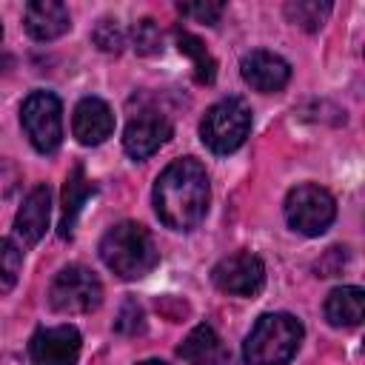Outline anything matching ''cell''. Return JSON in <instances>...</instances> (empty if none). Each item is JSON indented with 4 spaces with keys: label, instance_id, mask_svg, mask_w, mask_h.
<instances>
[{
    "label": "cell",
    "instance_id": "25",
    "mask_svg": "<svg viewBox=\"0 0 365 365\" xmlns=\"http://www.w3.org/2000/svg\"><path fill=\"white\" fill-rule=\"evenodd\" d=\"M140 365H165V362H160V359H145V362H140Z\"/></svg>",
    "mask_w": 365,
    "mask_h": 365
},
{
    "label": "cell",
    "instance_id": "9",
    "mask_svg": "<svg viewBox=\"0 0 365 365\" xmlns=\"http://www.w3.org/2000/svg\"><path fill=\"white\" fill-rule=\"evenodd\" d=\"M80 345L83 339L74 325L40 328L29 339V362L31 365H77Z\"/></svg>",
    "mask_w": 365,
    "mask_h": 365
},
{
    "label": "cell",
    "instance_id": "20",
    "mask_svg": "<svg viewBox=\"0 0 365 365\" xmlns=\"http://www.w3.org/2000/svg\"><path fill=\"white\" fill-rule=\"evenodd\" d=\"M20 268H23L20 248L11 240H3L0 237V294H6V291L14 288V282L20 277Z\"/></svg>",
    "mask_w": 365,
    "mask_h": 365
},
{
    "label": "cell",
    "instance_id": "5",
    "mask_svg": "<svg viewBox=\"0 0 365 365\" xmlns=\"http://www.w3.org/2000/svg\"><path fill=\"white\" fill-rule=\"evenodd\" d=\"M48 302L57 314H88L103 302V282L86 265H66L48 288Z\"/></svg>",
    "mask_w": 365,
    "mask_h": 365
},
{
    "label": "cell",
    "instance_id": "21",
    "mask_svg": "<svg viewBox=\"0 0 365 365\" xmlns=\"http://www.w3.org/2000/svg\"><path fill=\"white\" fill-rule=\"evenodd\" d=\"M131 37H134V48L140 54H157V51H163V31H160V26L151 17L140 20L134 26Z\"/></svg>",
    "mask_w": 365,
    "mask_h": 365
},
{
    "label": "cell",
    "instance_id": "12",
    "mask_svg": "<svg viewBox=\"0 0 365 365\" xmlns=\"http://www.w3.org/2000/svg\"><path fill=\"white\" fill-rule=\"evenodd\" d=\"M71 131L83 145H100L114 131V114L100 97H83L71 117Z\"/></svg>",
    "mask_w": 365,
    "mask_h": 365
},
{
    "label": "cell",
    "instance_id": "26",
    "mask_svg": "<svg viewBox=\"0 0 365 365\" xmlns=\"http://www.w3.org/2000/svg\"><path fill=\"white\" fill-rule=\"evenodd\" d=\"M0 40H3V26H0Z\"/></svg>",
    "mask_w": 365,
    "mask_h": 365
},
{
    "label": "cell",
    "instance_id": "17",
    "mask_svg": "<svg viewBox=\"0 0 365 365\" xmlns=\"http://www.w3.org/2000/svg\"><path fill=\"white\" fill-rule=\"evenodd\" d=\"M94 194V182L86 177L83 165H74V171L68 174L66 185H63V217H60V237H71L74 231V222H77V214L83 208V202Z\"/></svg>",
    "mask_w": 365,
    "mask_h": 365
},
{
    "label": "cell",
    "instance_id": "24",
    "mask_svg": "<svg viewBox=\"0 0 365 365\" xmlns=\"http://www.w3.org/2000/svg\"><path fill=\"white\" fill-rule=\"evenodd\" d=\"M143 325H145L143 322V308L137 305V299H125L120 314H117V319H114V328L120 334H140Z\"/></svg>",
    "mask_w": 365,
    "mask_h": 365
},
{
    "label": "cell",
    "instance_id": "19",
    "mask_svg": "<svg viewBox=\"0 0 365 365\" xmlns=\"http://www.w3.org/2000/svg\"><path fill=\"white\" fill-rule=\"evenodd\" d=\"M285 14L294 26H299L305 31H317L331 14V3H325V0L322 3L319 0H291L285 6Z\"/></svg>",
    "mask_w": 365,
    "mask_h": 365
},
{
    "label": "cell",
    "instance_id": "16",
    "mask_svg": "<svg viewBox=\"0 0 365 365\" xmlns=\"http://www.w3.org/2000/svg\"><path fill=\"white\" fill-rule=\"evenodd\" d=\"M365 314V291L356 285L334 288L325 299V319L334 328H354L362 322Z\"/></svg>",
    "mask_w": 365,
    "mask_h": 365
},
{
    "label": "cell",
    "instance_id": "14",
    "mask_svg": "<svg viewBox=\"0 0 365 365\" xmlns=\"http://www.w3.org/2000/svg\"><path fill=\"white\" fill-rule=\"evenodd\" d=\"M177 354L191 362V365H234L231 351L225 348V342L220 339V334L211 325H197L182 345L177 348Z\"/></svg>",
    "mask_w": 365,
    "mask_h": 365
},
{
    "label": "cell",
    "instance_id": "18",
    "mask_svg": "<svg viewBox=\"0 0 365 365\" xmlns=\"http://www.w3.org/2000/svg\"><path fill=\"white\" fill-rule=\"evenodd\" d=\"M177 46H180L182 54L191 57L197 83H214V77H217V60L208 54V48L202 46V40L194 37L191 31H177Z\"/></svg>",
    "mask_w": 365,
    "mask_h": 365
},
{
    "label": "cell",
    "instance_id": "23",
    "mask_svg": "<svg viewBox=\"0 0 365 365\" xmlns=\"http://www.w3.org/2000/svg\"><path fill=\"white\" fill-rule=\"evenodd\" d=\"M180 9V14L182 17H191V20H197V23H205V26H214L217 20H220V14H222V3H180L177 6Z\"/></svg>",
    "mask_w": 365,
    "mask_h": 365
},
{
    "label": "cell",
    "instance_id": "2",
    "mask_svg": "<svg viewBox=\"0 0 365 365\" xmlns=\"http://www.w3.org/2000/svg\"><path fill=\"white\" fill-rule=\"evenodd\" d=\"M157 245L145 225L140 222H120L100 240V259L108 271L123 279H140L157 265Z\"/></svg>",
    "mask_w": 365,
    "mask_h": 365
},
{
    "label": "cell",
    "instance_id": "4",
    "mask_svg": "<svg viewBox=\"0 0 365 365\" xmlns=\"http://www.w3.org/2000/svg\"><path fill=\"white\" fill-rule=\"evenodd\" d=\"M251 131V108L242 97H225L214 103L202 123H200V137L214 154H231L237 151Z\"/></svg>",
    "mask_w": 365,
    "mask_h": 365
},
{
    "label": "cell",
    "instance_id": "8",
    "mask_svg": "<svg viewBox=\"0 0 365 365\" xmlns=\"http://www.w3.org/2000/svg\"><path fill=\"white\" fill-rule=\"evenodd\" d=\"M214 285L234 297H254L265 285V265L251 251H237L225 259H220L211 271Z\"/></svg>",
    "mask_w": 365,
    "mask_h": 365
},
{
    "label": "cell",
    "instance_id": "6",
    "mask_svg": "<svg viewBox=\"0 0 365 365\" xmlns=\"http://www.w3.org/2000/svg\"><path fill=\"white\" fill-rule=\"evenodd\" d=\"M336 217V205L334 197L314 182H302L297 188L288 191L285 197V220L294 231L305 234V237H317L322 234Z\"/></svg>",
    "mask_w": 365,
    "mask_h": 365
},
{
    "label": "cell",
    "instance_id": "11",
    "mask_svg": "<svg viewBox=\"0 0 365 365\" xmlns=\"http://www.w3.org/2000/svg\"><path fill=\"white\" fill-rule=\"evenodd\" d=\"M240 71H242V80L262 94H274L279 88H285V83L291 77V66L279 54L262 51V48L245 54L240 63Z\"/></svg>",
    "mask_w": 365,
    "mask_h": 365
},
{
    "label": "cell",
    "instance_id": "3",
    "mask_svg": "<svg viewBox=\"0 0 365 365\" xmlns=\"http://www.w3.org/2000/svg\"><path fill=\"white\" fill-rule=\"evenodd\" d=\"M302 342V325L291 314H265L245 336L242 356L248 365H285Z\"/></svg>",
    "mask_w": 365,
    "mask_h": 365
},
{
    "label": "cell",
    "instance_id": "13",
    "mask_svg": "<svg viewBox=\"0 0 365 365\" xmlns=\"http://www.w3.org/2000/svg\"><path fill=\"white\" fill-rule=\"evenodd\" d=\"M48 214H51V194L48 185H37L29 191V197L23 200L17 217H14V231L26 245H34L43 240L46 228H48Z\"/></svg>",
    "mask_w": 365,
    "mask_h": 365
},
{
    "label": "cell",
    "instance_id": "7",
    "mask_svg": "<svg viewBox=\"0 0 365 365\" xmlns=\"http://www.w3.org/2000/svg\"><path fill=\"white\" fill-rule=\"evenodd\" d=\"M26 137L40 154H51L63 140V108L51 91H31L20 108Z\"/></svg>",
    "mask_w": 365,
    "mask_h": 365
},
{
    "label": "cell",
    "instance_id": "22",
    "mask_svg": "<svg viewBox=\"0 0 365 365\" xmlns=\"http://www.w3.org/2000/svg\"><path fill=\"white\" fill-rule=\"evenodd\" d=\"M94 43L103 48V51H108V54H120L123 51V46H125V34H123V29H120V23L117 20H100L97 23V29H94Z\"/></svg>",
    "mask_w": 365,
    "mask_h": 365
},
{
    "label": "cell",
    "instance_id": "1",
    "mask_svg": "<svg viewBox=\"0 0 365 365\" xmlns=\"http://www.w3.org/2000/svg\"><path fill=\"white\" fill-rule=\"evenodd\" d=\"M211 185L205 168L191 160H174L154 182V211L174 231H191L205 220Z\"/></svg>",
    "mask_w": 365,
    "mask_h": 365
},
{
    "label": "cell",
    "instance_id": "10",
    "mask_svg": "<svg viewBox=\"0 0 365 365\" xmlns=\"http://www.w3.org/2000/svg\"><path fill=\"white\" fill-rule=\"evenodd\" d=\"M171 131H174V128H171V120H168L163 111H157V108H140V111L128 120V125H125L123 145H125V151H128L134 160H145V157H151L160 145L168 143Z\"/></svg>",
    "mask_w": 365,
    "mask_h": 365
},
{
    "label": "cell",
    "instance_id": "15",
    "mask_svg": "<svg viewBox=\"0 0 365 365\" xmlns=\"http://www.w3.org/2000/svg\"><path fill=\"white\" fill-rule=\"evenodd\" d=\"M71 26L68 9L57 0H34L26 6V31L34 40H57Z\"/></svg>",
    "mask_w": 365,
    "mask_h": 365
}]
</instances>
